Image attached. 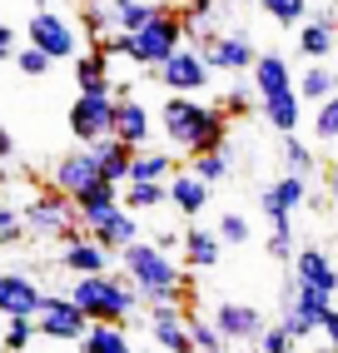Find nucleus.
<instances>
[{
    "label": "nucleus",
    "instance_id": "f257e3e1",
    "mask_svg": "<svg viewBox=\"0 0 338 353\" xmlns=\"http://www.w3.org/2000/svg\"><path fill=\"white\" fill-rule=\"evenodd\" d=\"M159 130L184 154L229 150V114L219 105H204V95H169L159 105Z\"/></svg>",
    "mask_w": 338,
    "mask_h": 353
},
{
    "label": "nucleus",
    "instance_id": "f03ea898",
    "mask_svg": "<svg viewBox=\"0 0 338 353\" xmlns=\"http://www.w3.org/2000/svg\"><path fill=\"white\" fill-rule=\"evenodd\" d=\"M119 269H125V279L139 289L144 303H155V299H179L189 303L195 294V269H179L175 259H169V249H159L155 239H135L119 249Z\"/></svg>",
    "mask_w": 338,
    "mask_h": 353
},
{
    "label": "nucleus",
    "instance_id": "7ed1b4c3",
    "mask_svg": "<svg viewBox=\"0 0 338 353\" xmlns=\"http://www.w3.org/2000/svg\"><path fill=\"white\" fill-rule=\"evenodd\" d=\"M70 299L85 309L90 323H130V319L144 309L139 289L130 284V279H115L110 269H105V274H75Z\"/></svg>",
    "mask_w": 338,
    "mask_h": 353
},
{
    "label": "nucleus",
    "instance_id": "20e7f679",
    "mask_svg": "<svg viewBox=\"0 0 338 353\" xmlns=\"http://www.w3.org/2000/svg\"><path fill=\"white\" fill-rule=\"evenodd\" d=\"M20 214H26V234L30 239H45V244H70L80 229V214H75V199L65 190H40L30 204H20Z\"/></svg>",
    "mask_w": 338,
    "mask_h": 353
},
{
    "label": "nucleus",
    "instance_id": "39448f33",
    "mask_svg": "<svg viewBox=\"0 0 338 353\" xmlns=\"http://www.w3.org/2000/svg\"><path fill=\"white\" fill-rule=\"evenodd\" d=\"M333 299L338 294H328V289H308V284H299V279H288L284 294H279V323L294 339H308V334H319V328H324Z\"/></svg>",
    "mask_w": 338,
    "mask_h": 353
},
{
    "label": "nucleus",
    "instance_id": "423d86ee",
    "mask_svg": "<svg viewBox=\"0 0 338 353\" xmlns=\"http://www.w3.org/2000/svg\"><path fill=\"white\" fill-rule=\"evenodd\" d=\"M184 45V15H175V6H164L144 30H135V65H144V70H155V65H164L169 55H175Z\"/></svg>",
    "mask_w": 338,
    "mask_h": 353
},
{
    "label": "nucleus",
    "instance_id": "0eeeda50",
    "mask_svg": "<svg viewBox=\"0 0 338 353\" xmlns=\"http://www.w3.org/2000/svg\"><path fill=\"white\" fill-rule=\"evenodd\" d=\"M26 40L35 45V50H45L50 60H75V55L85 50V45H80V26H75V20H65L60 10H50V6H40V10L30 15Z\"/></svg>",
    "mask_w": 338,
    "mask_h": 353
},
{
    "label": "nucleus",
    "instance_id": "6e6552de",
    "mask_svg": "<svg viewBox=\"0 0 338 353\" xmlns=\"http://www.w3.org/2000/svg\"><path fill=\"white\" fill-rule=\"evenodd\" d=\"M155 75H159V85L169 95H204L209 80H214V65L204 60V45H195V50L179 45L164 65H155Z\"/></svg>",
    "mask_w": 338,
    "mask_h": 353
},
{
    "label": "nucleus",
    "instance_id": "1a4fd4ad",
    "mask_svg": "<svg viewBox=\"0 0 338 353\" xmlns=\"http://www.w3.org/2000/svg\"><path fill=\"white\" fill-rule=\"evenodd\" d=\"M85 328H90V319H85V309H80L70 294H45V299H40V309H35V334H40V339L80 343Z\"/></svg>",
    "mask_w": 338,
    "mask_h": 353
},
{
    "label": "nucleus",
    "instance_id": "9d476101",
    "mask_svg": "<svg viewBox=\"0 0 338 353\" xmlns=\"http://www.w3.org/2000/svg\"><path fill=\"white\" fill-rule=\"evenodd\" d=\"M115 105H119V95H75V105H70V134L80 145H95V139L115 134Z\"/></svg>",
    "mask_w": 338,
    "mask_h": 353
},
{
    "label": "nucleus",
    "instance_id": "9b49d317",
    "mask_svg": "<svg viewBox=\"0 0 338 353\" xmlns=\"http://www.w3.org/2000/svg\"><path fill=\"white\" fill-rule=\"evenodd\" d=\"M204 60L214 70H224V75H244V70H254V60H259V45L249 40V30H219L204 45Z\"/></svg>",
    "mask_w": 338,
    "mask_h": 353
},
{
    "label": "nucleus",
    "instance_id": "f8f14e48",
    "mask_svg": "<svg viewBox=\"0 0 338 353\" xmlns=\"http://www.w3.org/2000/svg\"><path fill=\"white\" fill-rule=\"evenodd\" d=\"M333 50H338V6L313 10L299 26V55L304 60H333Z\"/></svg>",
    "mask_w": 338,
    "mask_h": 353
},
{
    "label": "nucleus",
    "instance_id": "ddd939ff",
    "mask_svg": "<svg viewBox=\"0 0 338 353\" xmlns=\"http://www.w3.org/2000/svg\"><path fill=\"white\" fill-rule=\"evenodd\" d=\"M95 179H100V159H95V150H90V145H75L70 154H60L55 174H50V184H55V190H65L70 199H75L80 190H90Z\"/></svg>",
    "mask_w": 338,
    "mask_h": 353
},
{
    "label": "nucleus",
    "instance_id": "4468645a",
    "mask_svg": "<svg viewBox=\"0 0 338 353\" xmlns=\"http://www.w3.org/2000/svg\"><path fill=\"white\" fill-rule=\"evenodd\" d=\"M259 114L269 120V130L284 139V134H299V120H304V100H299V85L288 90H274V95H259Z\"/></svg>",
    "mask_w": 338,
    "mask_h": 353
},
{
    "label": "nucleus",
    "instance_id": "2eb2a0df",
    "mask_svg": "<svg viewBox=\"0 0 338 353\" xmlns=\"http://www.w3.org/2000/svg\"><path fill=\"white\" fill-rule=\"evenodd\" d=\"M294 279L299 284H308V289H328V294H338V264L319 249V244H304V249H294Z\"/></svg>",
    "mask_w": 338,
    "mask_h": 353
},
{
    "label": "nucleus",
    "instance_id": "dca6fc26",
    "mask_svg": "<svg viewBox=\"0 0 338 353\" xmlns=\"http://www.w3.org/2000/svg\"><path fill=\"white\" fill-rule=\"evenodd\" d=\"M40 299H45V289L30 274H0V319H15V314L35 319Z\"/></svg>",
    "mask_w": 338,
    "mask_h": 353
},
{
    "label": "nucleus",
    "instance_id": "f3484780",
    "mask_svg": "<svg viewBox=\"0 0 338 353\" xmlns=\"http://www.w3.org/2000/svg\"><path fill=\"white\" fill-rule=\"evenodd\" d=\"M115 134L125 139L130 150H144V145H150V134H155L150 105H139L135 95H119V105H115Z\"/></svg>",
    "mask_w": 338,
    "mask_h": 353
},
{
    "label": "nucleus",
    "instance_id": "a211bd4d",
    "mask_svg": "<svg viewBox=\"0 0 338 353\" xmlns=\"http://www.w3.org/2000/svg\"><path fill=\"white\" fill-rule=\"evenodd\" d=\"M214 323H219V334H224L229 343H254L259 328H264V314L254 309V303H234V299H224L219 309H214Z\"/></svg>",
    "mask_w": 338,
    "mask_h": 353
},
{
    "label": "nucleus",
    "instance_id": "6ab92c4d",
    "mask_svg": "<svg viewBox=\"0 0 338 353\" xmlns=\"http://www.w3.org/2000/svg\"><path fill=\"white\" fill-rule=\"evenodd\" d=\"M169 209L184 214V219H199L209 209V184L195 170H175V174H169Z\"/></svg>",
    "mask_w": 338,
    "mask_h": 353
},
{
    "label": "nucleus",
    "instance_id": "aec40b11",
    "mask_svg": "<svg viewBox=\"0 0 338 353\" xmlns=\"http://www.w3.org/2000/svg\"><path fill=\"white\" fill-rule=\"evenodd\" d=\"M115 209H119V184H110V179H95L90 190L75 194V214H80V229H85V234H90L95 224H105Z\"/></svg>",
    "mask_w": 338,
    "mask_h": 353
},
{
    "label": "nucleus",
    "instance_id": "412c9836",
    "mask_svg": "<svg viewBox=\"0 0 338 353\" xmlns=\"http://www.w3.org/2000/svg\"><path fill=\"white\" fill-rule=\"evenodd\" d=\"M110 264H115V254L105 244H95L90 234H75V239L60 249V269L65 274H105Z\"/></svg>",
    "mask_w": 338,
    "mask_h": 353
},
{
    "label": "nucleus",
    "instance_id": "4be33fe9",
    "mask_svg": "<svg viewBox=\"0 0 338 353\" xmlns=\"http://www.w3.org/2000/svg\"><path fill=\"white\" fill-rule=\"evenodd\" d=\"M75 85L80 95H115V80H110V50L95 45V50L75 55Z\"/></svg>",
    "mask_w": 338,
    "mask_h": 353
},
{
    "label": "nucleus",
    "instance_id": "5701e85b",
    "mask_svg": "<svg viewBox=\"0 0 338 353\" xmlns=\"http://www.w3.org/2000/svg\"><path fill=\"white\" fill-rule=\"evenodd\" d=\"M179 249H184V269H214V264H219V259H224V239H219V234H214V229H184V239H179Z\"/></svg>",
    "mask_w": 338,
    "mask_h": 353
},
{
    "label": "nucleus",
    "instance_id": "b1692460",
    "mask_svg": "<svg viewBox=\"0 0 338 353\" xmlns=\"http://www.w3.org/2000/svg\"><path fill=\"white\" fill-rule=\"evenodd\" d=\"M90 239H95V244H105V249L119 259V249L139 239V219H135V209H125V204H119L105 224H95V229H90Z\"/></svg>",
    "mask_w": 338,
    "mask_h": 353
},
{
    "label": "nucleus",
    "instance_id": "393cba45",
    "mask_svg": "<svg viewBox=\"0 0 338 353\" xmlns=\"http://www.w3.org/2000/svg\"><path fill=\"white\" fill-rule=\"evenodd\" d=\"M90 150H95V159H100V179H110V184H125V179H130V159H135V150H130L119 134L95 139Z\"/></svg>",
    "mask_w": 338,
    "mask_h": 353
},
{
    "label": "nucleus",
    "instance_id": "a878e982",
    "mask_svg": "<svg viewBox=\"0 0 338 353\" xmlns=\"http://www.w3.org/2000/svg\"><path fill=\"white\" fill-rule=\"evenodd\" d=\"M294 85H299V100L304 105H319V100H328L338 90V65L333 60H308V70L294 75Z\"/></svg>",
    "mask_w": 338,
    "mask_h": 353
},
{
    "label": "nucleus",
    "instance_id": "bb28decb",
    "mask_svg": "<svg viewBox=\"0 0 338 353\" xmlns=\"http://www.w3.org/2000/svg\"><path fill=\"white\" fill-rule=\"evenodd\" d=\"M254 95H274V90H288L294 85V70H288V60L284 55H274V50H259V60H254Z\"/></svg>",
    "mask_w": 338,
    "mask_h": 353
},
{
    "label": "nucleus",
    "instance_id": "cd10ccee",
    "mask_svg": "<svg viewBox=\"0 0 338 353\" xmlns=\"http://www.w3.org/2000/svg\"><path fill=\"white\" fill-rule=\"evenodd\" d=\"M159 10H164L159 0H110V20H115V30H125V35L144 30Z\"/></svg>",
    "mask_w": 338,
    "mask_h": 353
},
{
    "label": "nucleus",
    "instance_id": "c85d7f7f",
    "mask_svg": "<svg viewBox=\"0 0 338 353\" xmlns=\"http://www.w3.org/2000/svg\"><path fill=\"white\" fill-rule=\"evenodd\" d=\"M80 353H135L125 323H90L85 339H80Z\"/></svg>",
    "mask_w": 338,
    "mask_h": 353
},
{
    "label": "nucleus",
    "instance_id": "c756f323",
    "mask_svg": "<svg viewBox=\"0 0 338 353\" xmlns=\"http://www.w3.org/2000/svg\"><path fill=\"white\" fill-rule=\"evenodd\" d=\"M119 204H125V209H135V214H139V209H164L169 204V179H144V184H119Z\"/></svg>",
    "mask_w": 338,
    "mask_h": 353
},
{
    "label": "nucleus",
    "instance_id": "7c9ffc66",
    "mask_svg": "<svg viewBox=\"0 0 338 353\" xmlns=\"http://www.w3.org/2000/svg\"><path fill=\"white\" fill-rule=\"evenodd\" d=\"M269 194H274V204H279V214L294 219V209L308 204V179H304V174H279V179L269 184Z\"/></svg>",
    "mask_w": 338,
    "mask_h": 353
},
{
    "label": "nucleus",
    "instance_id": "2f4dec72",
    "mask_svg": "<svg viewBox=\"0 0 338 353\" xmlns=\"http://www.w3.org/2000/svg\"><path fill=\"white\" fill-rule=\"evenodd\" d=\"M179 164H175V154H164V150H155V154H144V150H135V159H130V179L135 184H144V179H169ZM125 179V184H130Z\"/></svg>",
    "mask_w": 338,
    "mask_h": 353
},
{
    "label": "nucleus",
    "instance_id": "473e14b6",
    "mask_svg": "<svg viewBox=\"0 0 338 353\" xmlns=\"http://www.w3.org/2000/svg\"><path fill=\"white\" fill-rule=\"evenodd\" d=\"M189 170L214 190V184H224L234 174V164H229V150H204V154H189Z\"/></svg>",
    "mask_w": 338,
    "mask_h": 353
},
{
    "label": "nucleus",
    "instance_id": "72a5a7b5",
    "mask_svg": "<svg viewBox=\"0 0 338 353\" xmlns=\"http://www.w3.org/2000/svg\"><path fill=\"white\" fill-rule=\"evenodd\" d=\"M184 323H189V339H195V353H229V348H234V343L219 334V323H214V319L189 314Z\"/></svg>",
    "mask_w": 338,
    "mask_h": 353
},
{
    "label": "nucleus",
    "instance_id": "f704fd0d",
    "mask_svg": "<svg viewBox=\"0 0 338 353\" xmlns=\"http://www.w3.org/2000/svg\"><path fill=\"white\" fill-rule=\"evenodd\" d=\"M254 6H259L264 15H269L274 26H294V30H299L304 20L313 15V10H308V0H254Z\"/></svg>",
    "mask_w": 338,
    "mask_h": 353
},
{
    "label": "nucleus",
    "instance_id": "c9c22d12",
    "mask_svg": "<svg viewBox=\"0 0 338 353\" xmlns=\"http://www.w3.org/2000/svg\"><path fill=\"white\" fill-rule=\"evenodd\" d=\"M30 339H35V319L15 314V319H6V328H0V353H26Z\"/></svg>",
    "mask_w": 338,
    "mask_h": 353
},
{
    "label": "nucleus",
    "instance_id": "e433bc0d",
    "mask_svg": "<svg viewBox=\"0 0 338 353\" xmlns=\"http://www.w3.org/2000/svg\"><path fill=\"white\" fill-rule=\"evenodd\" d=\"M284 164H288V174H304V179H313V170H319V164H313V150L299 134H284Z\"/></svg>",
    "mask_w": 338,
    "mask_h": 353
},
{
    "label": "nucleus",
    "instance_id": "4c0bfd02",
    "mask_svg": "<svg viewBox=\"0 0 338 353\" xmlns=\"http://www.w3.org/2000/svg\"><path fill=\"white\" fill-rule=\"evenodd\" d=\"M313 139H338V90L313 105Z\"/></svg>",
    "mask_w": 338,
    "mask_h": 353
},
{
    "label": "nucleus",
    "instance_id": "58836bf2",
    "mask_svg": "<svg viewBox=\"0 0 338 353\" xmlns=\"http://www.w3.org/2000/svg\"><path fill=\"white\" fill-rule=\"evenodd\" d=\"M294 343H299V339L288 334L284 323H264V328H259V339H254L259 353H294Z\"/></svg>",
    "mask_w": 338,
    "mask_h": 353
},
{
    "label": "nucleus",
    "instance_id": "ea45409f",
    "mask_svg": "<svg viewBox=\"0 0 338 353\" xmlns=\"http://www.w3.org/2000/svg\"><path fill=\"white\" fill-rule=\"evenodd\" d=\"M80 26L95 35V40H105L115 30V20H110V0H85V15H80Z\"/></svg>",
    "mask_w": 338,
    "mask_h": 353
},
{
    "label": "nucleus",
    "instance_id": "a19ab883",
    "mask_svg": "<svg viewBox=\"0 0 338 353\" xmlns=\"http://www.w3.org/2000/svg\"><path fill=\"white\" fill-rule=\"evenodd\" d=\"M20 239H26V214L0 199V249H15Z\"/></svg>",
    "mask_w": 338,
    "mask_h": 353
},
{
    "label": "nucleus",
    "instance_id": "79ce46f5",
    "mask_svg": "<svg viewBox=\"0 0 338 353\" xmlns=\"http://www.w3.org/2000/svg\"><path fill=\"white\" fill-rule=\"evenodd\" d=\"M50 65H55V60L45 55V50H35V45H26V50H15V70H20V75H30V80H40V75H45Z\"/></svg>",
    "mask_w": 338,
    "mask_h": 353
},
{
    "label": "nucleus",
    "instance_id": "37998d69",
    "mask_svg": "<svg viewBox=\"0 0 338 353\" xmlns=\"http://www.w3.org/2000/svg\"><path fill=\"white\" fill-rule=\"evenodd\" d=\"M214 234H219L224 244H249V234H254V229H249V219H244V214H234V209H229V214L219 219V229H214Z\"/></svg>",
    "mask_w": 338,
    "mask_h": 353
},
{
    "label": "nucleus",
    "instance_id": "c03bdc74",
    "mask_svg": "<svg viewBox=\"0 0 338 353\" xmlns=\"http://www.w3.org/2000/svg\"><path fill=\"white\" fill-rule=\"evenodd\" d=\"M249 105H259V95H254V85H234V90H224V100H219V110L229 114V120H234V114H244Z\"/></svg>",
    "mask_w": 338,
    "mask_h": 353
},
{
    "label": "nucleus",
    "instance_id": "a18cd8bd",
    "mask_svg": "<svg viewBox=\"0 0 338 353\" xmlns=\"http://www.w3.org/2000/svg\"><path fill=\"white\" fill-rule=\"evenodd\" d=\"M294 229H269V259H279V264H294Z\"/></svg>",
    "mask_w": 338,
    "mask_h": 353
},
{
    "label": "nucleus",
    "instance_id": "49530a36",
    "mask_svg": "<svg viewBox=\"0 0 338 353\" xmlns=\"http://www.w3.org/2000/svg\"><path fill=\"white\" fill-rule=\"evenodd\" d=\"M214 6H219V0H184V6H179V10H184V30H189V26H199V20H209Z\"/></svg>",
    "mask_w": 338,
    "mask_h": 353
},
{
    "label": "nucleus",
    "instance_id": "de8ad7c7",
    "mask_svg": "<svg viewBox=\"0 0 338 353\" xmlns=\"http://www.w3.org/2000/svg\"><path fill=\"white\" fill-rule=\"evenodd\" d=\"M0 60H15V30L0 20Z\"/></svg>",
    "mask_w": 338,
    "mask_h": 353
},
{
    "label": "nucleus",
    "instance_id": "09e8293b",
    "mask_svg": "<svg viewBox=\"0 0 338 353\" xmlns=\"http://www.w3.org/2000/svg\"><path fill=\"white\" fill-rule=\"evenodd\" d=\"M319 334H324L328 343H338V303L328 309V319H324V328H319Z\"/></svg>",
    "mask_w": 338,
    "mask_h": 353
},
{
    "label": "nucleus",
    "instance_id": "8fccbe9b",
    "mask_svg": "<svg viewBox=\"0 0 338 353\" xmlns=\"http://www.w3.org/2000/svg\"><path fill=\"white\" fill-rule=\"evenodd\" d=\"M10 154H15V139H10V130H6V125H0V164H6Z\"/></svg>",
    "mask_w": 338,
    "mask_h": 353
},
{
    "label": "nucleus",
    "instance_id": "3c124183",
    "mask_svg": "<svg viewBox=\"0 0 338 353\" xmlns=\"http://www.w3.org/2000/svg\"><path fill=\"white\" fill-rule=\"evenodd\" d=\"M179 239H184V234H175V229H159V234H155V244H159V249H175Z\"/></svg>",
    "mask_w": 338,
    "mask_h": 353
},
{
    "label": "nucleus",
    "instance_id": "603ef678",
    "mask_svg": "<svg viewBox=\"0 0 338 353\" xmlns=\"http://www.w3.org/2000/svg\"><path fill=\"white\" fill-rule=\"evenodd\" d=\"M328 199H333V214H338V170H328Z\"/></svg>",
    "mask_w": 338,
    "mask_h": 353
},
{
    "label": "nucleus",
    "instance_id": "864d4df0",
    "mask_svg": "<svg viewBox=\"0 0 338 353\" xmlns=\"http://www.w3.org/2000/svg\"><path fill=\"white\" fill-rule=\"evenodd\" d=\"M319 353H338V343H324V348H319Z\"/></svg>",
    "mask_w": 338,
    "mask_h": 353
},
{
    "label": "nucleus",
    "instance_id": "5fc2aeb1",
    "mask_svg": "<svg viewBox=\"0 0 338 353\" xmlns=\"http://www.w3.org/2000/svg\"><path fill=\"white\" fill-rule=\"evenodd\" d=\"M159 6H184V0H159Z\"/></svg>",
    "mask_w": 338,
    "mask_h": 353
},
{
    "label": "nucleus",
    "instance_id": "6e6d98bb",
    "mask_svg": "<svg viewBox=\"0 0 338 353\" xmlns=\"http://www.w3.org/2000/svg\"><path fill=\"white\" fill-rule=\"evenodd\" d=\"M244 353H259V348H254V343H244Z\"/></svg>",
    "mask_w": 338,
    "mask_h": 353
},
{
    "label": "nucleus",
    "instance_id": "4d7b16f0",
    "mask_svg": "<svg viewBox=\"0 0 338 353\" xmlns=\"http://www.w3.org/2000/svg\"><path fill=\"white\" fill-rule=\"evenodd\" d=\"M333 65H338V50H333Z\"/></svg>",
    "mask_w": 338,
    "mask_h": 353
},
{
    "label": "nucleus",
    "instance_id": "13d9d810",
    "mask_svg": "<svg viewBox=\"0 0 338 353\" xmlns=\"http://www.w3.org/2000/svg\"><path fill=\"white\" fill-rule=\"evenodd\" d=\"M0 184H6V174H0Z\"/></svg>",
    "mask_w": 338,
    "mask_h": 353
},
{
    "label": "nucleus",
    "instance_id": "bf43d9fd",
    "mask_svg": "<svg viewBox=\"0 0 338 353\" xmlns=\"http://www.w3.org/2000/svg\"><path fill=\"white\" fill-rule=\"evenodd\" d=\"M80 6H85V0H80Z\"/></svg>",
    "mask_w": 338,
    "mask_h": 353
}]
</instances>
